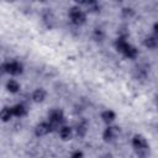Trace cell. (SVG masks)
<instances>
[{
	"instance_id": "obj_1",
	"label": "cell",
	"mask_w": 158,
	"mask_h": 158,
	"mask_svg": "<svg viewBox=\"0 0 158 158\" xmlns=\"http://www.w3.org/2000/svg\"><path fill=\"white\" fill-rule=\"evenodd\" d=\"M69 17H70V21L74 23V25H83L86 20V15L85 12L79 7V6H74L69 10Z\"/></svg>"
},
{
	"instance_id": "obj_12",
	"label": "cell",
	"mask_w": 158,
	"mask_h": 158,
	"mask_svg": "<svg viewBox=\"0 0 158 158\" xmlns=\"http://www.w3.org/2000/svg\"><path fill=\"white\" fill-rule=\"evenodd\" d=\"M144 46L148 48H156L158 47V37L157 36H149L144 40Z\"/></svg>"
},
{
	"instance_id": "obj_14",
	"label": "cell",
	"mask_w": 158,
	"mask_h": 158,
	"mask_svg": "<svg viewBox=\"0 0 158 158\" xmlns=\"http://www.w3.org/2000/svg\"><path fill=\"white\" fill-rule=\"evenodd\" d=\"M6 89H7L10 93H17V91L20 90V84H19L16 80L11 79V80H9V81L6 83Z\"/></svg>"
},
{
	"instance_id": "obj_11",
	"label": "cell",
	"mask_w": 158,
	"mask_h": 158,
	"mask_svg": "<svg viewBox=\"0 0 158 158\" xmlns=\"http://www.w3.org/2000/svg\"><path fill=\"white\" fill-rule=\"evenodd\" d=\"M59 136H60V138L64 139V141L70 139V137H72V128L68 127V126H63V127L59 130Z\"/></svg>"
},
{
	"instance_id": "obj_10",
	"label": "cell",
	"mask_w": 158,
	"mask_h": 158,
	"mask_svg": "<svg viewBox=\"0 0 158 158\" xmlns=\"http://www.w3.org/2000/svg\"><path fill=\"white\" fill-rule=\"evenodd\" d=\"M0 116H1V120L4 121V122H6V121H9L12 116H14V111H12V107H4L2 110H1V114H0Z\"/></svg>"
},
{
	"instance_id": "obj_3",
	"label": "cell",
	"mask_w": 158,
	"mask_h": 158,
	"mask_svg": "<svg viewBox=\"0 0 158 158\" xmlns=\"http://www.w3.org/2000/svg\"><path fill=\"white\" fill-rule=\"evenodd\" d=\"M1 69L4 73H9V74H12V75H17V74H21L22 70H23V67L20 62H16V60H12V62H7V63H4L1 65Z\"/></svg>"
},
{
	"instance_id": "obj_13",
	"label": "cell",
	"mask_w": 158,
	"mask_h": 158,
	"mask_svg": "<svg viewBox=\"0 0 158 158\" xmlns=\"http://www.w3.org/2000/svg\"><path fill=\"white\" fill-rule=\"evenodd\" d=\"M122 53H123L127 58H136V56H137V49H136L133 46L127 44L126 48H125V51H123Z\"/></svg>"
},
{
	"instance_id": "obj_9",
	"label": "cell",
	"mask_w": 158,
	"mask_h": 158,
	"mask_svg": "<svg viewBox=\"0 0 158 158\" xmlns=\"http://www.w3.org/2000/svg\"><path fill=\"white\" fill-rule=\"evenodd\" d=\"M12 111H14V116H17V117H21V116H25L26 112H27V109L22 105V104H17L12 107Z\"/></svg>"
},
{
	"instance_id": "obj_7",
	"label": "cell",
	"mask_w": 158,
	"mask_h": 158,
	"mask_svg": "<svg viewBox=\"0 0 158 158\" xmlns=\"http://www.w3.org/2000/svg\"><path fill=\"white\" fill-rule=\"evenodd\" d=\"M44 99H46V91H44L42 88H38V89H36V90L33 91V94H32V100H33L35 102H42Z\"/></svg>"
},
{
	"instance_id": "obj_16",
	"label": "cell",
	"mask_w": 158,
	"mask_h": 158,
	"mask_svg": "<svg viewBox=\"0 0 158 158\" xmlns=\"http://www.w3.org/2000/svg\"><path fill=\"white\" fill-rule=\"evenodd\" d=\"M77 131H78V135H79V136H83V135L85 133V131H86V128H85V125H78V128H77Z\"/></svg>"
},
{
	"instance_id": "obj_2",
	"label": "cell",
	"mask_w": 158,
	"mask_h": 158,
	"mask_svg": "<svg viewBox=\"0 0 158 158\" xmlns=\"http://www.w3.org/2000/svg\"><path fill=\"white\" fill-rule=\"evenodd\" d=\"M132 146L135 147V149L137 151L138 154H146L148 152V143L146 141V138L141 135H136L132 138Z\"/></svg>"
},
{
	"instance_id": "obj_5",
	"label": "cell",
	"mask_w": 158,
	"mask_h": 158,
	"mask_svg": "<svg viewBox=\"0 0 158 158\" xmlns=\"http://www.w3.org/2000/svg\"><path fill=\"white\" fill-rule=\"evenodd\" d=\"M52 125L51 123H48V122H41V123H38L37 126H36V128H35V133H36V136H38V137H41V136H46V135H48L51 131H52Z\"/></svg>"
},
{
	"instance_id": "obj_18",
	"label": "cell",
	"mask_w": 158,
	"mask_h": 158,
	"mask_svg": "<svg viewBox=\"0 0 158 158\" xmlns=\"http://www.w3.org/2000/svg\"><path fill=\"white\" fill-rule=\"evenodd\" d=\"M122 12H123L125 15H132V14H133L132 9H123V10H122Z\"/></svg>"
},
{
	"instance_id": "obj_17",
	"label": "cell",
	"mask_w": 158,
	"mask_h": 158,
	"mask_svg": "<svg viewBox=\"0 0 158 158\" xmlns=\"http://www.w3.org/2000/svg\"><path fill=\"white\" fill-rule=\"evenodd\" d=\"M70 158H83V152L81 151H75L72 153Z\"/></svg>"
},
{
	"instance_id": "obj_8",
	"label": "cell",
	"mask_w": 158,
	"mask_h": 158,
	"mask_svg": "<svg viewBox=\"0 0 158 158\" xmlns=\"http://www.w3.org/2000/svg\"><path fill=\"white\" fill-rule=\"evenodd\" d=\"M115 117H116V115H115V112L112 110H106V111H104L101 114V118L106 123H111L115 120Z\"/></svg>"
},
{
	"instance_id": "obj_20",
	"label": "cell",
	"mask_w": 158,
	"mask_h": 158,
	"mask_svg": "<svg viewBox=\"0 0 158 158\" xmlns=\"http://www.w3.org/2000/svg\"><path fill=\"white\" fill-rule=\"evenodd\" d=\"M156 104H157V107H158V95H157V98H156Z\"/></svg>"
},
{
	"instance_id": "obj_15",
	"label": "cell",
	"mask_w": 158,
	"mask_h": 158,
	"mask_svg": "<svg viewBox=\"0 0 158 158\" xmlns=\"http://www.w3.org/2000/svg\"><path fill=\"white\" fill-rule=\"evenodd\" d=\"M127 44H128V43H127V42L125 41V38H122V37L117 38L116 42H115V47H116V49H117L118 52H123Z\"/></svg>"
},
{
	"instance_id": "obj_19",
	"label": "cell",
	"mask_w": 158,
	"mask_h": 158,
	"mask_svg": "<svg viewBox=\"0 0 158 158\" xmlns=\"http://www.w3.org/2000/svg\"><path fill=\"white\" fill-rule=\"evenodd\" d=\"M153 30H154V33H156V36L158 37V22H156V23H154V26H153Z\"/></svg>"
},
{
	"instance_id": "obj_4",
	"label": "cell",
	"mask_w": 158,
	"mask_h": 158,
	"mask_svg": "<svg viewBox=\"0 0 158 158\" xmlns=\"http://www.w3.org/2000/svg\"><path fill=\"white\" fill-rule=\"evenodd\" d=\"M48 118H49V123L53 125H58L63 121V111L59 109H53L49 111L48 114Z\"/></svg>"
},
{
	"instance_id": "obj_6",
	"label": "cell",
	"mask_w": 158,
	"mask_h": 158,
	"mask_svg": "<svg viewBox=\"0 0 158 158\" xmlns=\"http://www.w3.org/2000/svg\"><path fill=\"white\" fill-rule=\"evenodd\" d=\"M118 133H120V128L117 126H109L104 131L102 137H104L105 141H112V139H115L118 136Z\"/></svg>"
}]
</instances>
